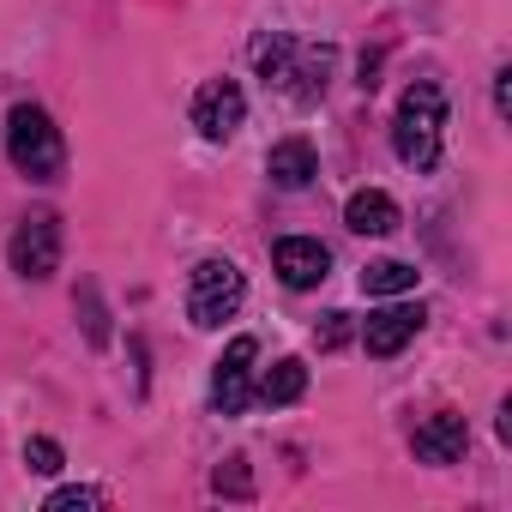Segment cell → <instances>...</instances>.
<instances>
[{
	"label": "cell",
	"instance_id": "obj_1",
	"mask_svg": "<svg viewBox=\"0 0 512 512\" xmlns=\"http://www.w3.org/2000/svg\"><path fill=\"white\" fill-rule=\"evenodd\" d=\"M440 133H446V97H440L434 79H416V85L398 97L392 151H398L410 169H434V163H440Z\"/></svg>",
	"mask_w": 512,
	"mask_h": 512
},
{
	"label": "cell",
	"instance_id": "obj_2",
	"mask_svg": "<svg viewBox=\"0 0 512 512\" xmlns=\"http://www.w3.org/2000/svg\"><path fill=\"white\" fill-rule=\"evenodd\" d=\"M253 61H260L266 85H278L296 103H314L326 91V73H332V49H308L296 37H266L260 49H253Z\"/></svg>",
	"mask_w": 512,
	"mask_h": 512
},
{
	"label": "cell",
	"instance_id": "obj_3",
	"mask_svg": "<svg viewBox=\"0 0 512 512\" xmlns=\"http://www.w3.org/2000/svg\"><path fill=\"white\" fill-rule=\"evenodd\" d=\"M7 157L31 175V181H55L61 163H67V145H61V127L37 109V103H19L7 115Z\"/></svg>",
	"mask_w": 512,
	"mask_h": 512
},
{
	"label": "cell",
	"instance_id": "obj_4",
	"mask_svg": "<svg viewBox=\"0 0 512 512\" xmlns=\"http://www.w3.org/2000/svg\"><path fill=\"white\" fill-rule=\"evenodd\" d=\"M247 284H241V266L229 260H199L193 278H187V320L193 326H223L235 308H241Z\"/></svg>",
	"mask_w": 512,
	"mask_h": 512
},
{
	"label": "cell",
	"instance_id": "obj_5",
	"mask_svg": "<svg viewBox=\"0 0 512 512\" xmlns=\"http://www.w3.org/2000/svg\"><path fill=\"white\" fill-rule=\"evenodd\" d=\"M7 260L19 278H55L61 272V217L37 211L13 229V247H7Z\"/></svg>",
	"mask_w": 512,
	"mask_h": 512
},
{
	"label": "cell",
	"instance_id": "obj_6",
	"mask_svg": "<svg viewBox=\"0 0 512 512\" xmlns=\"http://www.w3.org/2000/svg\"><path fill=\"white\" fill-rule=\"evenodd\" d=\"M253 356H260L253 338H235L217 356V368H211V404H217V416H241L247 410V398H253Z\"/></svg>",
	"mask_w": 512,
	"mask_h": 512
},
{
	"label": "cell",
	"instance_id": "obj_7",
	"mask_svg": "<svg viewBox=\"0 0 512 512\" xmlns=\"http://www.w3.org/2000/svg\"><path fill=\"white\" fill-rule=\"evenodd\" d=\"M241 121H247V97H241L235 79H211V85H199V97H193V127H199L211 145L229 139Z\"/></svg>",
	"mask_w": 512,
	"mask_h": 512
},
{
	"label": "cell",
	"instance_id": "obj_8",
	"mask_svg": "<svg viewBox=\"0 0 512 512\" xmlns=\"http://www.w3.org/2000/svg\"><path fill=\"white\" fill-rule=\"evenodd\" d=\"M272 266H278V278H284L290 290H314V284H326V272H332V253H326V241H314V235H284V241L272 247Z\"/></svg>",
	"mask_w": 512,
	"mask_h": 512
},
{
	"label": "cell",
	"instance_id": "obj_9",
	"mask_svg": "<svg viewBox=\"0 0 512 512\" xmlns=\"http://www.w3.org/2000/svg\"><path fill=\"white\" fill-rule=\"evenodd\" d=\"M422 320H428L422 308H410V302H392V308L368 314V326H362V350L386 362V356H398V350H404V344L422 332Z\"/></svg>",
	"mask_w": 512,
	"mask_h": 512
},
{
	"label": "cell",
	"instance_id": "obj_10",
	"mask_svg": "<svg viewBox=\"0 0 512 512\" xmlns=\"http://www.w3.org/2000/svg\"><path fill=\"white\" fill-rule=\"evenodd\" d=\"M416 458L422 464H458L464 458V446H470V428H464V416L458 410H440V416H428L422 428H416Z\"/></svg>",
	"mask_w": 512,
	"mask_h": 512
},
{
	"label": "cell",
	"instance_id": "obj_11",
	"mask_svg": "<svg viewBox=\"0 0 512 512\" xmlns=\"http://www.w3.org/2000/svg\"><path fill=\"white\" fill-rule=\"evenodd\" d=\"M266 175H272L284 193H302V187L320 175V157H314V145H308V139H278V145H272V157H266Z\"/></svg>",
	"mask_w": 512,
	"mask_h": 512
},
{
	"label": "cell",
	"instance_id": "obj_12",
	"mask_svg": "<svg viewBox=\"0 0 512 512\" xmlns=\"http://www.w3.org/2000/svg\"><path fill=\"white\" fill-rule=\"evenodd\" d=\"M344 223H350L356 235H392V229H398V199L380 193V187H362V193H350Z\"/></svg>",
	"mask_w": 512,
	"mask_h": 512
},
{
	"label": "cell",
	"instance_id": "obj_13",
	"mask_svg": "<svg viewBox=\"0 0 512 512\" xmlns=\"http://www.w3.org/2000/svg\"><path fill=\"white\" fill-rule=\"evenodd\" d=\"M308 392V362H296V356H284V362H272L266 374H260V404H296Z\"/></svg>",
	"mask_w": 512,
	"mask_h": 512
},
{
	"label": "cell",
	"instance_id": "obj_14",
	"mask_svg": "<svg viewBox=\"0 0 512 512\" xmlns=\"http://www.w3.org/2000/svg\"><path fill=\"white\" fill-rule=\"evenodd\" d=\"M404 290H416V266H404V260L362 266V296H404Z\"/></svg>",
	"mask_w": 512,
	"mask_h": 512
},
{
	"label": "cell",
	"instance_id": "obj_15",
	"mask_svg": "<svg viewBox=\"0 0 512 512\" xmlns=\"http://www.w3.org/2000/svg\"><path fill=\"white\" fill-rule=\"evenodd\" d=\"M25 464H31L37 476H55V470H61V440H49V434H31V440H25Z\"/></svg>",
	"mask_w": 512,
	"mask_h": 512
},
{
	"label": "cell",
	"instance_id": "obj_16",
	"mask_svg": "<svg viewBox=\"0 0 512 512\" xmlns=\"http://www.w3.org/2000/svg\"><path fill=\"white\" fill-rule=\"evenodd\" d=\"M211 488H217V494H235V500H241V494H253V482H247V464H241V458H229V464L211 476Z\"/></svg>",
	"mask_w": 512,
	"mask_h": 512
},
{
	"label": "cell",
	"instance_id": "obj_17",
	"mask_svg": "<svg viewBox=\"0 0 512 512\" xmlns=\"http://www.w3.org/2000/svg\"><path fill=\"white\" fill-rule=\"evenodd\" d=\"M85 506H103V488H61V494H49V512H85Z\"/></svg>",
	"mask_w": 512,
	"mask_h": 512
},
{
	"label": "cell",
	"instance_id": "obj_18",
	"mask_svg": "<svg viewBox=\"0 0 512 512\" xmlns=\"http://www.w3.org/2000/svg\"><path fill=\"white\" fill-rule=\"evenodd\" d=\"M314 338H320V350H338V344H350V314H326V320L314 326Z\"/></svg>",
	"mask_w": 512,
	"mask_h": 512
},
{
	"label": "cell",
	"instance_id": "obj_19",
	"mask_svg": "<svg viewBox=\"0 0 512 512\" xmlns=\"http://www.w3.org/2000/svg\"><path fill=\"white\" fill-rule=\"evenodd\" d=\"M85 332H91V344H109V314H103L97 290H85Z\"/></svg>",
	"mask_w": 512,
	"mask_h": 512
},
{
	"label": "cell",
	"instance_id": "obj_20",
	"mask_svg": "<svg viewBox=\"0 0 512 512\" xmlns=\"http://www.w3.org/2000/svg\"><path fill=\"white\" fill-rule=\"evenodd\" d=\"M494 109H500V115L512 109V73H506V67L494 73Z\"/></svg>",
	"mask_w": 512,
	"mask_h": 512
}]
</instances>
